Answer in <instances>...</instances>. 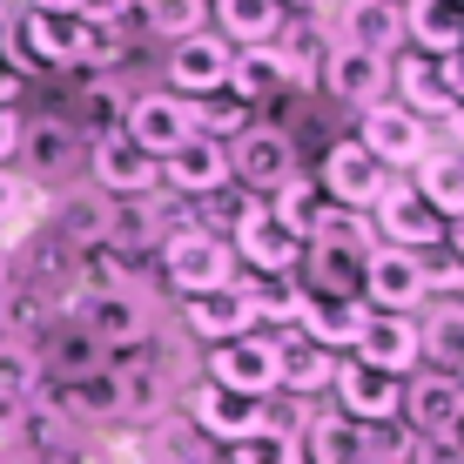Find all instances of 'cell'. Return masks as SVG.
<instances>
[{
	"mask_svg": "<svg viewBox=\"0 0 464 464\" xmlns=\"http://www.w3.org/2000/svg\"><path fill=\"white\" fill-rule=\"evenodd\" d=\"M182 324L196 330L202 343H229V337H249L256 330V303H249V283H222L209 296H188L182 303Z\"/></svg>",
	"mask_w": 464,
	"mask_h": 464,
	"instance_id": "d4e9b609",
	"label": "cell"
},
{
	"mask_svg": "<svg viewBox=\"0 0 464 464\" xmlns=\"http://www.w3.org/2000/svg\"><path fill=\"white\" fill-rule=\"evenodd\" d=\"M108 391H115V424H162L169 418V371L149 350L108 357Z\"/></svg>",
	"mask_w": 464,
	"mask_h": 464,
	"instance_id": "30bf717a",
	"label": "cell"
},
{
	"mask_svg": "<svg viewBox=\"0 0 464 464\" xmlns=\"http://www.w3.org/2000/svg\"><path fill=\"white\" fill-rule=\"evenodd\" d=\"M209 14H216V34L229 47H269L283 27L276 0H209Z\"/></svg>",
	"mask_w": 464,
	"mask_h": 464,
	"instance_id": "d6a6232c",
	"label": "cell"
},
{
	"mask_svg": "<svg viewBox=\"0 0 464 464\" xmlns=\"http://www.w3.org/2000/svg\"><path fill=\"white\" fill-rule=\"evenodd\" d=\"M88 175H94V188H102L108 202H135V196H155V188H162V162L141 155L121 128H102V135L88 141Z\"/></svg>",
	"mask_w": 464,
	"mask_h": 464,
	"instance_id": "ba28073f",
	"label": "cell"
},
{
	"mask_svg": "<svg viewBox=\"0 0 464 464\" xmlns=\"http://www.w3.org/2000/svg\"><path fill=\"white\" fill-rule=\"evenodd\" d=\"M397 424H411V438H458L464 424V383L444 371H411L404 397H397Z\"/></svg>",
	"mask_w": 464,
	"mask_h": 464,
	"instance_id": "8fae6325",
	"label": "cell"
},
{
	"mask_svg": "<svg viewBox=\"0 0 464 464\" xmlns=\"http://www.w3.org/2000/svg\"><path fill=\"white\" fill-rule=\"evenodd\" d=\"M316 188H324V202L330 209H357V216H371L377 209V196L391 188V175H383L371 155H363V141H330L324 149V162H316Z\"/></svg>",
	"mask_w": 464,
	"mask_h": 464,
	"instance_id": "9c48e42d",
	"label": "cell"
},
{
	"mask_svg": "<svg viewBox=\"0 0 464 464\" xmlns=\"http://www.w3.org/2000/svg\"><path fill=\"white\" fill-rule=\"evenodd\" d=\"M276 350H283V383H276L283 397H303V404H310V397H324L330 383H337V363H343V357H330V350H316L310 337H296V330H283V337H276Z\"/></svg>",
	"mask_w": 464,
	"mask_h": 464,
	"instance_id": "f546056e",
	"label": "cell"
},
{
	"mask_svg": "<svg viewBox=\"0 0 464 464\" xmlns=\"http://www.w3.org/2000/svg\"><path fill=\"white\" fill-rule=\"evenodd\" d=\"M350 141H363V155H371L383 175H391V169H418L430 155V121H418L411 108H397L391 94H383V102H371L357 115V135H350Z\"/></svg>",
	"mask_w": 464,
	"mask_h": 464,
	"instance_id": "8992f818",
	"label": "cell"
},
{
	"mask_svg": "<svg viewBox=\"0 0 464 464\" xmlns=\"http://www.w3.org/2000/svg\"><path fill=\"white\" fill-rule=\"evenodd\" d=\"M21 108H0V169H14V155H21Z\"/></svg>",
	"mask_w": 464,
	"mask_h": 464,
	"instance_id": "ee69618b",
	"label": "cell"
},
{
	"mask_svg": "<svg viewBox=\"0 0 464 464\" xmlns=\"http://www.w3.org/2000/svg\"><path fill=\"white\" fill-rule=\"evenodd\" d=\"M316 94H330V102H343V108H371L391 94V61H377V54H363V47H343V41H330V54H324V68H316Z\"/></svg>",
	"mask_w": 464,
	"mask_h": 464,
	"instance_id": "2e32d148",
	"label": "cell"
},
{
	"mask_svg": "<svg viewBox=\"0 0 464 464\" xmlns=\"http://www.w3.org/2000/svg\"><path fill=\"white\" fill-rule=\"evenodd\" d=\"M404 464H464L458 438H404Z\"/></svg>",
	"mask_w": 464,
	"mask_h": 464,
	"instance_id": "7bdbcfd3",
	"label": "cell"
},
{
	"mask_svg": "<svg viewBox=\"0 0 464 464\" xmlns=\"http://www.w3.org/2000/svg\"><path fill=\"white\" fill-rule=\"evenodd\" d=\"M451 7H464V0H451Z\"/></svg>",
	"mask_w": 464,
	"mask_h": 464,
	"instance_id": "91938a15",
	"label": "cell"
},
{
	"mask_svg": "<svg viewBox=\"0 0 464 464\" xmlns=\"http://www.w3.org/2000/svg\"><path fill=\"white\" fill-rule=\"evenodd\" d=\"M222 149H229V182H243L256 202L276 196V188L296 175V141H290L283 121H249L243 135L222 141Z\"/></svg>",
	"mask_w": 464,
	"mask_h": 464,
	"instance_id": "277c9868",
	"label": "cell"
},
{
	"mask_svg": "<svg viewBox=\"0 0 464 464\" xmlns=\"http://www.w3.org/2000/svg\"><path fill=\"white\" fill-rule=\"evenodd\" d=\"M188 424H196V438H209V444H243L256 438V430L269 424V404L263 397H236V391H216V383H196L188 391Z\"/></svg>",
	"mask_w": 464,
	"mask_h": 464,
	"instance_id": "9a60e30c",
	"label": "cell"
},
{
	"mask_svg": "<svg viewBox=\"0 0 464 464\" xmlns=\"http://www.w3.org/2000/svg\"><path fill=\"white\" fill-rule=\"evenodd\" d=\"M458 303H464V296H458Z\"/></svg>",
	"mask_w": 464,
	"mask_h": 464,
	"instance_id": "94428289",
	"label": "cell"
},
{
	"mask_svg": "<svg viewBox=\"0 0 464 464\" xmlns=\"http://www.w3.org/2000/svg\"><path fill=\"white\" fill-rule=\"evenodd\" d=\"M464 363V303H424L418 310V371L458 377Z\"/></svg>",
	"mask_w": 464,
	"mask_h": 464,
	"instance_id": "f1b7e54d",
	"label": "cell"
},
{
	"mask_svg": "<svg viewBox=\"0 0 464 464\" xmlns=\"http://www.w3.org/2000/svg\"><path fill=\"white\" fill-rule=\"evenodd\" d=\"M222 464H303V444H296V430H276V424H263L256 438L229 444V451H222Z\"/></svg>",
	"mask_w": 464,
	"mask_h": 464,
	"instance_id": "b9f144b4",
	"label": "cell"
},
{
	"mask_svg": "<svg viewBox=\"0 0 464 464\" xmlns=\"http://www.w3.org/2000/svg\"><path fill=\"white\" fill-rule=\"evenodd\" d=\"M41 391V363H34V350L27 343H14V337H0V411H21L27 397Z\"/></svg>",
	"mask_w": 464,
	"mask_h": 464,
	"instance_id": "f35d334b",
	"label": "cell"
},
{
	"mask_svg": "<svg viewBox=\"0 0 464 464\" xmlns=\"http://www.w3.org/2000/svg\"><path fill=\"white\" fill-rule=\"evenodd\" d=\"M54 310L74 316L108 357H121V350H149V337H155V303L141 296L135 283H115V290H68Z\"/></svg>",
	"mask_w": 464,
	"mask_h": 464,
	"instance_id": "6da1fadb",
	"label": "cell"
},
{
	"mask_svg": "<svg viewBox=\"0 0 464 464\" xmlns=\"http://www.w3.org/2000/svg\"><path fill=\"white\" fill-rule=\"evenodd\" d=\"M391 102L411 108L418 121H444V115H451V94H444V82H438V61L397 47V54H391Z\"/></svg>",
	"mask_w": 464,
	"mask_h": 464,
	"instance_id": "83f0119b",
	"label": "cell"
},
{
	"mask_svg": "<svg viewBox=\"0 0 464 464\" xmlns=\"http://www.w3.org/2000/svg\"><path fill=\"white\" fill-rule=\"evenodd\" d=\"M249 303H256V330L276 324V330H296V310H303V283L296 276H263L249 283Z\"/></svg>",
	"mask_w": 464,
	"mask_h": 464,
	"instance_id": "ab89813d",
	"label": "cell"
},
{
	"mask_svg": "<svg viewBox=\"0 0 464 464\" xmlns=\"http://www.w3.org/2000/svg\"><path fill=\"white\" fill-rule=\"evenodd\" d=\"M444 249H451L458 263H464V216H451V222H444Z\"/></svg>",
	"mask_w": 464,
	"mask_h": 464,
	"instance_id": "681fc988",
	"label": "cell"
},
{
	"mask_svg": "<svg viewBox=\"0 0 464 464\" xmlns=\"http://www.w3.org/2000/svg\"><path fill=\"white\" fill-rule=\"evenodd\" d=\"M363 303L357 296H310L303 290V310H296V337H310L316 350H330V357H350L363 337Z\"/></svg>",
	"mask_w": 464,
	"mask_h": 464,
	"instance_id": "7402d4cb",
	"label": "cell"
},
{
	"mask_svg": "<svg viewBox=\"0 0 464 464\" xmlns=\"http://www.w3.org/2000/svg\"><path fill=\"white\" fill-rule=\"evenodd\" d=\"M115 128L135 141L141 155H155V162H162L169 149H182V141L196 135V102H182V94H169V88L135 94V102H128V115H121Z\"/></svg>",
	"mask_w": 464,
	"mask_h": 464,
	"instance_id": "7c38bea8",
	"label": "cell"
},
{
	"mask_svg": "<svg viewBox=\"0 0 464 464\" xmlns=\"http://www.w3.org/2000/svg\"><path fill=\"white\" fill-rule=\"evenodd\" d=\"M34 350V363H41V383H54V391H68V383H88V377H102L108 371V350L88 337L74 316H54V324L41 330V343H27Z\"/></svg>",
	"mask_w": 464,
	"mask_h": 464,
	"instance_id": "5bb4252c",
	"label": "cell"
},
{
	"mask_svg": "<svg viewBox=\"0 0 464 464\" xmlns=\"http://www.w3.org/2000/svg\"><path fill=\"white\" fill-rule=\"evenodd\" d=\"M108 222H115V202L102 196V188H68V196L54 202V222H47V243L68 249V256H88L108 243Z\"/></svg>",
	"mask_w": 464,
	"mask_h": 464,
	"instance_id": "44dd1931",
	"label": "cell"
},
{
	"mask_svg": "<svg viewBox=\"0 0 464 464\" xmlns=\"http://www.w3.org/2000/svg\"><path fill=\"white\" fill-rule=\"evenodd\" d=\"M128 14H135V0H82L74 21H128Z\"/></svg>",
	"mask_w": 464,
	"mask_h": 464,
	"instance_id": "f6af8a7d",
	"label": "cell"
},
{
	"mask_svg": "<svg viewBox=\"0 0 464 464\" xmlns=\"http://www.w3.org/2000/svg\"><path fill=\"white\" fill-rule=\"evenodd\" d=\"M458 54H464V7H458Z\"/></svg>",
	"mask_w": 464,
	"mask_h": 464,
	"instance_id": "f5cc1de1",
	"label": "cell"
},
{
	"mask_svg": "<svg viewBox=\"0 0 464 464\" xmlns=\"http://www.w3.org/2000/svg\"><path fill=\"white\" fill-rule=\"evenodd\" d=\"M371 229H377V243L411 249V256H424V249H438V243H444V216L430 209V202H424L411 182H391V188L377 196Z\"/></svg>",
	"mask_w": 464,
	"mask_h": 464,
	"instance_id": "4fadbf2b",
	"label": "cell"
},
{
	"mask_svg": "<svg viewBox=\"0 0 464 464\" xmlns=\"http://www.w3.org/2000/svg\"><path fill=\"white\" fill-rule=\"evenodd\" d=\"M337 41L391 61L397 47H404V14H397L391 0H343V7H337Z\"/></svg>",
	"mask_w": 464,
	"mask_h": 464,
	"instance_id": "484cf974",
	"label": "cell"
},
{
	"mask_svg": "<svg viewBox=\"0 0 464 464\" xmlns=\"http://www.w3.org/2000/svg\"><path fill=\"white\" fill-rule=\"evenodd\" d=\"M391 7H404V0H391Z\"/></svg>",
	"mask_w": 464,
	"mask_h": 464,
	"instance_id": "680465c9",
	"label": "cell"
},
{
	"mask_svg": "<svg viewBox=\"0 0 464 464\" xmlns=\"http://www.w3.org/2000/svg\"><path fill=\"white\" fill-rule=\"evenodd\" d=\"M162 188H175L182 202H209L229 188V149L209 135H188L182 149L162 155Z\"/></svg>",
	"mask_w": 464,
	"mask_h": 464,
	"instance_id": "d6986e66",
	"label": "cell"
},
{
	"mask_svg": "<svg viewBox=\"0 0 464 464\" xmlns=\"http://www.w3.org/2000/svg\"><path fill=\"white\" fill-rule=\"evenodd\" d=\"M14 41H21L27 68H74V47H82V21L74 14H34L27 7L21 21H7Z\"/></svg>",
	"mask_w": 464,
	"mask_h": 464,
	"instance_id": "4316f807",
	"label": "cell"
},
{
	"mask_svg": "<svg viewBox=\"0 0 464 464\" xmlns=\"http://www.w3.org/2000/svg\"><path fill=\"white\" fill-rule=\"evenodd\" d=\"M34 182H61L74 162H82V128H74L68 115H34L21 121V155H14Z\"/></svg>",
	"mask_w": 464,
	"mask_h": 464,
	"instance_id": "ffe728a7",
	"label": "cell"
},
{
	"mask_svg": "<svg viewBox=\"0 0 464 464\" xmlns=\"http://www.w3.org/2000/svg\"><path fill=\"white\" fill-rule=\"evenodd\" d=\"M357 303H363V310H383V316H418L424 303H430V296H424V256L377 243L371 256H363Z\"/></svg>",
	"mask_w": 464,
	"mask_h": 464,
	"instance_id": "5b68a950",
	"label": "cell"
},
{
	"mask_svg": "<svg viewBox=\"0 0 464 464\" xmlns=\"http://www.w3.org/2000/svg\"><path fill=\"white\" fill-rule=\"evenodd\" d=\"M21 196H27V188H21V175H14V169H0V222L21 209Z\"/></svg>",
	"mask_w": 464,
	"mask_h": 464,
	"instance_id": "7dc6e473",
	"label": "cell"
},
{
	"mask_svg": "<svg viewBox=\"0 0 464 464\" xmlns=\"http://www.w3.org/2000/svg\"><path fill=\"white\" fill-rule=\"evenodd\" d=\"M0 21H7V0H0Z\"/></svg>",
	"mask_w": 464,
	"mask_h": 464,
	"instance_id": "db71d44e",
	"label": "cell"
},
{
	"mask_svg": "<svg viewBox=\"0 0 464 464\" xmlns=\"http://www.w3.org/2000/svg\"><path fill=\"white\" fill-rule=\"evenodd\" d=\"M458 383H464V363H458Z\"/></svg>",
	"mask_w": 464,
	"mask_h": 464,
	"instance_id": "6f0895ef",
	"label": "cell"
},
{
	"mask_svg": "<svg viewBox=\"0 0 464 464\" xmlns=\"http://www.w3.org/2000/svg\"><path fill=\"white\" fill-rule=\"evenodd\" d=\"M229 54L236 47L222 34H188L169 47V94H182V102H209V94H222V82H229Z\"/></svg>",
	"mask_w": 464,
	"mask_h": 464,
	"instance_id": "ac0fdd59",
	"label": "cell"
},
{
	"mask_svg": "<svg viewBox=\"0 0 464 464\" xmlns=\"http://www.w3.org/2000/svg\"><path fill=\"white\" fill-rule=\"evenodd\" d=\"M202 383H216V391H236V397H263V404H269V397H276V383H283V350H276V337L249 330V337L209 343Z\"/></svg>",
	"mask_w": 464,
	"mask_h": 464,
	"instance_id": "3957f363",
	"label": "cell"
},
{
	"mask_svg": "<svg viewBox=\"0 0 464 464\" xmlns=\"http://www.w3.org/2000/svg\"><path fill=\"white\" fill-rule=\"evenodd\" d=\"M21 94H27V82H21V74L7 68V54H0V108H14Z\"/></svg>",
	"mask_w": 464,
	"mask_h": 464,
	"instance_id": "c3c4849f",
	"label": "cell"
},
{
	"mask_svg": "<svg viewBox=\"0 0 464 464\" xmlns=\"http://www.w3.org/2000/svg\"><path fill=\"white\" fill-rule=\"evenodd\" d=\"M350 464H404V451H363V444H357V458H350Z\"/></svg>",
	"mask_w": 464,
	"mask_h": 464,
	"instance_id": "f907efd6",
	"label": "cell"
},
{
	"mask_svg": "<svg viewBox=\"0 0 464 464\" xmlns=\"http://www.w3.org/2000/svg\"><path fill=\"white\" fill-rule=\"evenodd\" d=\"M330 397H337V411L357 430H371V424H397V397H404V377H383L371 371V363H357V357H343L337 363V383H330Z\"/></svg>",
	"mask_w": 464,
	"mask_h": 464,
	"instance_id": "e0dca14e",
	"label": "cell"
},
{
	"mask_svg": "<svg viewBox=\"0 0 464 464\" xmlns=\"http://www.w3.org/2000/svg\"><path fill=\"white\" fill-rule=\"evenodd\" d=\"M263 202H269V216H276L290 236H310L316 216H324V188H316V175H303V169L276 188V196H263Z\"/></svg>",
	"mask_w": 464,
	"mask_h": 464,
	"instance_id": "8d00e7d4",
	"label": "cell"
},
{
	"mask_svg": "<svg viewBox=\"0 0 464 464\" xmlns=\"http://www.w3.org/2000/svg\"><path fill=\"white\" fill-rule=\"evenodd\" d=\"M135 7H141V21H149V34H162L169 47L209 27V0H135Z\"/></svg>",
	"mask_w": 464,
	"mask_h": 464,
	"instance_id": "74e56055",
	"label": "cell"
},
{
	"mask_svg": "<svg viewBox=\"0 0 464 464\" xmlns=\"http://www.w3.org/2000/svg\"><path fill=\"white\" fill-rule=\"evenodd\" d=\"M438 82H444V94H451V108H464V54L438 61Z\"/></svg>",
	"mask_w": 464,
	"mask_h": 464,
	"instance_id": "bcb514c9",
	"label": "cell"
},
{
	"mask_svg": "<svg viewBox=\"0 0 464 464\" xmlns=\"http://www.w3.org/2000/svg\"><path fill=\"white\" fill-rule=\"evenodd\" d=\"M269 54H276L283 88H290V94H316V68H324V54H330V34L310 21V14H283Z\"/></svg>",
	"mask_w": 464,
	"mask_h": 464,
	"instance_id": "603a6c76",
	"label": "cell"
},
{
	"mask_svg": "<svg viewBox=\"0 0 464 464\" xmlns=\"http://www.w3.org/2000/svg\"><path fill=\"white\" fill-rule=\"evenodd\" d=\"M350 357L371 363V371H383V377H411V371H418V316H383V310H371Z\"/></svg>",
	"mask_w": 464,
	"mask_h": 464,
	"instance_id": "cb8c5ba5",
	"label": "cell"
},
{
	"mask_svg": "<svg viewBox=\"0 0 464 464\" xmlns=\"http://www.w3.org/2000/svg\"><path fill=\"white\" fill-rule=\"evenodd\" d=\"M458 444H464V424H458Z\"/></svg>",
	"mask_w": 464,
	"mask_h": 464,
	"instance_id": "9f6ffc18",
	"label": "cell"
},
{
	"mask_svg": "<svg viewBox=\"0 0 464 464\" xmlns=\"http://www.w3.org/2000/svg\"><path fill=\"white\" fill-rule=\"evenodd\" d=\"M229 249H236V263H249L256 276H296V263H303V236H290L276 216H269V202H243L229 222Z\"/></svg>",
	"mask_w": 464,
	"mask_h": 464,
	"instance_id": "52a82bcc",
	"label": "cell"
},
{
	"mask_svg": "<svg viewBox=\"0 0 464 464\" xmlns=\"http://www.w3.org/2000/svg\"><path fill=\"white\" fill-rule=\"evenodd\" d=\"M404 47L424 61H451L458 54V7L451 0H404Z\"/></svg>",
	"mask_w": 464,
	"mask_h": 464,
	"instance_id": "4dcf8cb0",
	"label": "cell"
},
{
	"mask_svg": "<svg viewBox=\"0 0 464 464\" xmlns=\"http://www.w3.org/2000/svg\"><path fill=\"white\" fill-rule=\"evenodd\" d=\"M303 243H316V249H337V256H371L377 249V229H371V216H357V209H330L324 202V216H316V229L303 236Z\"/></svg>",
	"mask_w": 464,
	"mask_h": 464,
	"instance_id": "d590c367",
	"label": "cell"
},
{
	"mask_svg": "<svg viewBox=\"0 0 464 464\" xmlns=\"http://www.w3.org/2000/svg\"><path fill=\"white\" fill-rule=\"evenodd\" d=\"M27 7H34V14H74L82 0H27Z\"/></svg>",
	"mask_w": 464,
	"mask_h": 464,
	"instance_id": "816d5d0a",
	"label": "cell"
},
{
	"mask_svg": "<svg viewBox=\"0 0 464 464\" xmlns=\"http://www.w3.org/2000/svg\"><path fill=\"white\" fill-rule=\"evenodd\" d=\"M411 188L438 209L444 222L451 216H464V155H451V149H430L418 169H411Z\"/></svg>",
	"mask_w": 464,
	"mask_h": 464,
	"instance_id": "836d02e7",
	"label": "cell"
},
{
	"mask_svg": "<svg viewBox=\"0 0 464 464\" xmlns=\"http://www.w3.org/2000/svg\"><path fill=\"white\" fill-rule=\"evenodd\" d=\"M128 61V21H82L74 68H121Z\"/></svg>",
	"mask_w": 464,
	"mask_h": 464,
	"instance_id": "60d3db41",
	"label": "cell"
},
{
	"mask_svg": "<svg viewBox=\"0 0 464 464\" xmlns=\"http://www.w3.org/2000/svg\"><path fill=\"white\" fill-rule=\"evenodd\" d=\"M222 94H229V102H243L249 115H256L263 102H276V94H290V88H283V68H276V54H269V47H236Z\"/></svg>",
	"mask_w": 464,
	"mask_h": 464,
	"instance_id": "1f68e13d",
	"label": "cell"
},
{
	"mask_svg": "<svg viewBox=\"0 0 464 464\" xmlns=\"http://www.w3.org/2000/svg\"><path fill=\"white\" fill-rule=\"evenodd\" d=\"M155 256H162V276H169V290L182 303L188 296H209V290H222V283H236V249H229V236H222V229H196V222H182Z\"/></svg>",
	"mask_w": 464,
	"mask_h": 464,
	"instance_id": "7a4b0ae2",
	"label": "cell"
},
{
	"mask_svg": "<svg viewBox=\"0 0 464 464\" xmlns=\"http://www.w3.org/2000/svg\"><path fill=\"white\" fill-rule=\"evenodd\" d=\"M296 444H303V464H350L357 458V424H350L337 404L310 411V424L296 430Z\"/></svg>",
	"mask_w": 464,
	"mask_h": 464,
	"instance_id": "e575fe53",
	"label": "cell"
},
{
	"mask_svg": "<svg viewBox=\"0 0 464 464\" xmlns=\"http://www.w3.org/2000/svg\"><path fill=\"white\" fill-rule=\"evenodd\" d=\"M0 276H7V256H0Z\"/></svg>",
	"mask_w": 464,
	"mask_h": 464,
	"instance_id": "11a10c76",
	"label": "cell"
}]
</instances>
